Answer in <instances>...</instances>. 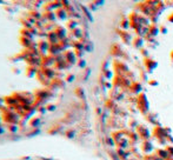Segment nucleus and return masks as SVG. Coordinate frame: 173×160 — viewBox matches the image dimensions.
<instances>
[{
    "label": "nucleus",
    "instance_id": "obj_1",
    "mask_svg": "<svg viewBox=\"0 0 173 160\" xmlns=\"http://www.w3.org/2000/svg\"><path fill=\"white\" fill-rule=\"evenodd\" d=\"M37 44H38V50H39V52H40V57L46 55V54L48 53V50H50L51 44L47 41V39H40Z\"/></svg>",
    "mask_w": 173,
    "mask_h": 160
},
{
    "label": "nucleus",
    "instance_id": "obj_2",
    "mask_svg": "<svg viewBox=\"0 0 173 160\" xmlns=\"http://www.w3.org/2000/svg\"><path fill=\"white\" fill-rule=\"evenodd\" d=\"M25 61H26L27 66H41V57L40 55H31V57L27 58Z\"/></svg>",
    "mask_w": 173,
    "mask_h": 160
},
{
    "label": "nucleus",
    "instance_id": "obj_3",
    "mask_svg": "<svg viewBox=\"0 0 173 160\" xmlns=\"http://www.w3.org/2000/svg\"><path fill=\"white\" fill-rule=\"evenodd\" d=\"M39 71L47 78V79L52 80L55 78V71H54L52 67H44V66H40L39 67Z\"/></svg>",
    "mask_w": 173,
    "mask_h": 160
},
{
    "label": "nucleus",
    "instance_id": "obj_4",
    "mask_svg": "<svg viewBox=\"0 0 173 160\" xmlns=\"http://www.w3.org/2000/svg\"><path fill=\"white\" fill-rule=\"evenodd\" d=\"M54 65V57L51 54H46L41 57V66L44 67H51Z\"/></svg>",
    "mask_w": 173,
    "mask_h": 160
},
{
    "label": "nucleus",
    "instance_id": "obj_5",
    "mask_svg": "<svg viewBox=\"0 0 173 160\" xmlns=\"http://www.w3.org/2000/svg\"><path fill=\"white\" fill-rule=\"evenodd\" d=\"M63 50H61V47H60V45H59V42L58 44H53V45H51L50 46V50H48V54H51V55H58V54H60Z\"/></svg>",
    "mask_w": 173,
    "mask_h": 160
},
{
    "label": "nucleus",
    "instance_id": "obj_6",
    "mask_svg": "<svg viewBox=\"0 0 173 160\" xmlns=\"http://www.w3.org/2000/svg\"><path fill=\"white\" fill-rule=\"evenodd\" d=\"M47 41L51 44V45H53V44H58L60 39L58 38V35H57V33L54 32V31H51V32H48V34H47Z\"/></svg>",
    "mask_w": 173,
    "mask_h": 160
},
{
    "label": "nucleus",
    "instance_id": "obj_7",
    "mask_svg": "<svg viewBox=\"0 0 173 160\" xmlns=\"http://www.w3.org/2000/svg\"><path fill=\"white\" fill-rule=\"evenodd\" d=\"M20 44L23 45L24 48H29V47L33 46L34 40L29 39V38H26V37H20Z\"/></svg>",
    "mask_w": 173,
    "mask_h": 160
},
{
    "label": "nucleus",
    "instance_id": "obj_8",
    "mask_svg": "<svg viewBox=\"0 0 173 160\" xmlns=\"http://www.w3.org/2000/svg\"><path fill=\"white\" fill-rule=\"evenodd\" d=\"M38 71H39V67H37V66H27L26 75L28 77V78H33V77H36V75H37Z\"/></svg>",
    "mask_w": 173,
    "mask_h": 160
},
{
    "label": "nucleus",
    "instance_id": "obj_9",
    "mask_svg": "<svg viewBox=\"0 0 173 160\" xmlns=\"http://www.w3.org/2000/svg\"><path fill=\"white\" fill-rule=\"evenodd\" d=\"M54 32L57 33V35H58V38L61 40V39H65V37H66V32H65V29L63 28L61 26H55L53 29Z\"/></svg>",
    "mask_w": 173,
    "mask_h": 160
},
{
    "label": "nucleus",
    "instance_id": "obj_10",
    "mask_svg": "<svg viewBox=\"0 0 173 160\" xmlns=\"http://www.w3.org/2000/svg\"><path fill=\"white\" fill-rule=\"evenodd\" d=\"M54 12H55V17H57V18H59V19H66L67 11L64 8V7H60V8L55 10Z\"/></svg>",
    "mask_w": 173,
    "mask_h": 160
},
{
    "label": "nucleus",
    "instance_id": "obj_11",
    "mask_svg": "<svg viewBox=\"0 0 173 160\" xmlns=\"http://www.w3.org/2000/svg\"><path fill=\"white\" fill-rule=\"evenodd\" d=\"M64 59H65V61L70 63V64H74V61H76L74 54L72 53V52H68V51L64 53Z\"/></svg>",
    "mask_w": 173,
    "mask_h": 160
},
{
    "label": "nucleus",
    "instance_id": "obj_12",
    "mask_svg": "<svg viewBox=\"0 0 173 160\" xmlns=\"http://www.w3.org/2000/svg\"><path fill=\"white\" fill-rule=\"evenodd\" d=\"M20 34H21V37H26V38H29V39H34V35L31 33V31H29L28 28H21Z\"/></svg>",
    "mask_w": 173,
    "mask_h": 160
},
{
    "label": "nucleus",
    "instance_id": "obj_13",
    "mask_svg": "<svg viewBox=\"0 0 173 160\" xmlns=\"http://www.w3.org/2000/svg\"><path fill=\"white\" fill-rule=\"evenodd\" d=\"M29 126L31 127H39L40 126V118L39 117H33L32 119L29 120Z\"/></svg>",
    "mask_w": 173,
    "mask_h": 160
},
{
    "label": "nucleus",
    "instance_id": "obj_14",
    "mask_svg": "<svg viewBox=\"0 0 173 160\" xmlns=\"http://www.w3.org/2000/svg\"><path fill=\"white\" fill-rule=\"evenodd\" d=\"M28 15H31L33 19L36 20H41L42 19V14L40 13L39 11H29L28 12Z\"/></svg>",
    "mask_w": 173,
    "mask_h": 160
},
{
    "label": "nucleus",
    "instance_id": "obj_15",
    "mask_svg": "<svg viewBox=\"0 0 173 160\" xmlns=\"http://www.w3.org/2000/svg\"><path fill=\"white\" fill-rule=\"evenodd\" d=\"M21 24H23V26H24V28H31V27H33V24H31L28 20H21Z\"/></svg>",
    "mask_w": 173,
    "mask_h": 160
},
{
    "label": "nucleus",
    "instance_id": "obj_16",
    "mask_svg": "<svg viewBox=\"0 0 173 160\" xmlns=\"http://www.w3.org/2000/svg\"><path fill=\"white\" fill-rule=\"evenodd\" d=\"M76 25H77V23H76L74 20H70V21L67 23V26H68V28H73V27H76Z\"/></svg>",
    "mask_w": 173,
    "mask_h": 160
},
{
    "label": "nucleus",
    "instance_id": "obj_17",
    "mask_svg": "<svg viewBox=\"0 0 173 160\" xmlns=\"http://www.w3.org/2000/svg\"><path fill=\"white\" fill-rule=\"evenodd\" d=\"M17 130H18L17 125H10V126H8V131H10L11 133H13V132H15Z\"/></svg>",
    "mask_w": 173,
    "mask_h": 160
},
{
    "label": "nucleus",
    "instance_id": "obj_18",
    "mask_svg": "<svg viewBox=\"0 0 173 160\" xmlns=\"http://www.w3.org/2000/svg\"><path fill=\"white\" fill-rule=\"evenodd\" d=\"M46 109H47V111H54V109H55V105L48 104V105H46Z\"/></svg>",
    "mask_w": 173,
    "mask_h": 160
},
{
    "label": "nucleus",
    "instance_id": "obj_19",
    "mask_svg": "<svg viewBox=\"0 0 173 160\" xmlns=\"http://www.w3.org/2000/svg\"><path fill=\"white\" fill-rule=\"evenodd\" d=\"M74 79V75H72V74H70V75H68V77H67L66 78V81H68V82H70V81H72V80Z\"/></svg>",
    "mask_w": 173,
    "mask_h": 160
},
{
    "label": "nucleus",
    "instance_id": "obj_20",
    "mask_svg": "<svg viewBox=\"0 0 173 160\" xmlns=\"http://www.w3.org/2000/svg\"><path fill=\"white\" fill-rule=\"evenodd\" d=\"M1 103H2V100L0 99V109H1V107H2V105H1Z\"/></svg>",
    "mask_w": 173,
    "mask_h": 160
},
{
    "label": "nucleus",
    "instance_id": "obj_21",
    "mask_svg": "<svg viewBox=\"0 0 173 160\" xmlns=\"http://www.w3.org/2000/svg\"><path fill=\"white\" fill-rule=\"evenodd\" d=\"M4 2V0H0V4H2Z\"/></svg>",
    "mask_w": 173,
    "mask_h": 160
}]
</instances>
